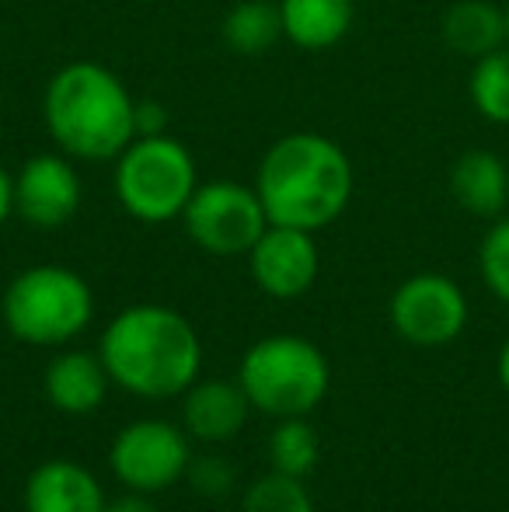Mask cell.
<instances>
[{
  "label": "cell",
  "instance_id": "cell-17",
  "mask_svg": "<svg viewBox=\"0 0 509 512\" xmlns=\"http://www.w3.org/2000/svg\"><path fill=\"white\" fill-rule=\"evenodd\" d=\"M440 35L450 53L482 60L506 46V11L492 0H457L440 21Z\"/></svg>",
  "mask_w": 509,
  "mask_h": 512
},
{
  "label": "cell",
  "instance_id": "cell-4",
  "mask_svg": "<svg viewBox=\"0 0 509 512\" xmlns=\"http://www.w3.org/2000/svg\"><path fill=\"white\" fill-rule=\"evenodd\" d=\"M238 384L262 415L304 418L328 398L332 366L311 338L269 335L241 356Z\"/></svg>",
  "mask_w": 509,
  "mask_h": 512
},
{
  "label": "cell",
  "instance_id": "cell-18",
  "mask_svg": "<svg viewBox=\"0 0 509 512\" xmlns=\"http://www.w3.org/2000/svg\"><path fill=\"white\" fill-rule=\"evenodd\" d=\"M220 39L227 42V49L241 56L269 53L283 39L279 4L276 0H241V4H234L227 18L220 21Z\"/></svg>",
  "mask_w": 509,
  "mask_h": 512
},
{
  "label": "cell",
  "instance_id": "cell-5",
  "mask_svg": "<svg viewBox=\"0 0 509 512\" xmlns=\"http://www.w3.org/2000/svg\"><path fill=\"white\" fill-rule=\"evenodd\" d=\"M4 328L25 345H67L95 317V293L67 265H32L7 283L0 297Z\"/></svg>",
  "mask_w": 509,
  "mask_h": 512
},
{
  "label": "cell",
  "instance_id": "cell-25",
  "mask_svg": "<svg viewBox=\"0 0 509 512\" xmlns=\"http://www.w3.org/2000/svg\"><path fill=\"white\" fill-rule=\"evenodd\" d=\"M105 512H161V509L150 502V495L126 492V495H119V499H112L109 506H105Z\"/></svg>",
  "mask_w": 509,
  "mask_h": 512
},
{
  "label": "cell",
  "instance_id": "cell-19",
  "mask_svg": "<svg viewBox=\"0 0 509 512\" xmlns=\"http://www.w3.org/2000/svg\"><path fill=\"white\" fill-rule=\"evenodd\" d=\"M471 108L492 126H509V42L496 53L475 60L468 77Z\"/></svg>",
  "mask_w": 509,
  "mask_h": 512
},
{
  "label": "cell",
  "instance_id": "cell-7",
  "mask_svg": "<svg viewBox=\"0 0 509 512\" xmlns=\"http://www.w3.org/2000/svg\"><path fill=\"white\" fill-rule=\"evenodd\" d=\"M182 227L206 255L234 258L255 248V241L269 227V216L255 185L220 178V182H199L182 213Z\"/></svg>",
  "mask_w": 509,
  "mask_h": 512
},
{
  "label": "cell",
  "instance_id": "cell-24",
  "mask_svg": "<svg viewBox=\"0 0 509 512\" xmlns=\"http://www.w3.org/2000/svg\"><path fill=\"white\" fill-rule=\"evenodd\" d=\"M168 133V112L161 102H136V136Z\"/></svg>",
  "mask_w": 509,
  "mask_h": 512
},
{
  "label": "cell",
  "instance_id": "cell-20",
  "mask_svg": "<svg viewBox=\"0 0 509 512\" xmlns=\"http://www.w3.org/2000/svg\"><path fill=\"white\" fill-rule=\"evenodd\" d=\"M269 464L272 471L307 478L318 464V432L304 418H279V425L269 436Z\"/></svg>",
  "mask_w": 509,
  "mask_h": 512
},
{
  "label": "cell",
  "instance_id": "cell-13",
  "mask_svg": "<svg viewBox=\"0 0 509 512\" xmlns=\"http://www.w3.org/2000/svg\"><path fill=\"white\" fill-rule=\"evenodd\" d=\"M245 387L238 380H196L182 394V425L199 443H231L248 425Z\"/></svg>",
  "mask_w": 509,
  "mask_h": 512
},
{
  "label": "cell",
  "instance_id": "cell-8",
  "mask_svg": "<svg viewBox=\"0 0 509 512\" xmlns=\"http://www.w3.org/2000/svg\"><path fill=\"white\" fill-rule=\"evenodd\" d=\"M109 467L129 492L154 495L178 485L192 467V436L164 418H136L109 446Z\"/></svg>",
  "mask_w": 509,
  "mask_h": 512
},
{
  "label": "cell",
  "instance_id": "cell-9",
  "mask_svg": "<svg viewBox=\"0 0 509 512\" xmlns=\"http://www.w3.org/2000/svg\"><path fill=\"white\" fill-rule=\"evenodd\" d=\"M391 328L419 349H440L450 345L468 328V297L450 276L440 272H419L405 279L391 297Z\"/></svg>",
  "mask_w": 509,
  "mask_h": 512
},
{
  "label": "cell",
  "instance_id": "cell-11",
  "mask_svg": "<svg viewBox=\"0 0 509 512\" xmlns=\"http://www.w3.org/2000/svg\"><path fill=\"white\" fill-rule=\"evenodd\" d=\"M255 286L272 300H297L318 279V244L311 230L269 223L248 251Z\"/></svg>",
  "mask_w": 509,
  "mask_h": 512
},
{
  "label": "cell",
  "instance_id": "cell-21",
  "mask_svg": "<svg viewBox=\"0 0 509 512\" xmlns=\"http://www.w3.org/2000/svg\"><path fill=\"white\" fill-rule=\"evenodd\" d=\"M241 512H314V502L304 488V478L269 471L245 492Z\"/></svg>",
  "mask_w": 509,
  "mask_h": 512
},
{
  "label": "cell",
  "instance_id": "cell-16",
  "mask_svg": "<svg viewBox=\"0 0 509 512\" xmlns=\"http://www.w3.org/2000/svg\"><path fill=\"white\" fill-rule=\"evenodd\" d=\"M283 39L307 53L339 46L356 21V0H276Z\"/></svg>",
  "mask_w": 509,
  "mask_h": 512
},
{
  "label": "cell",
  "instance_id": "cell-28",
  "mask_svg": "<svg viewBox=\"0 0 509 512\" xmlns=\"http://www.w3.org/2000/svg\"><path fill=\"white\" fill-rule=\"evenodd\" d=\"M503 11H506V42H509V0L503 4Z\"/></svg>",
  "mask_w": 509,
  "mask_h": 512
},
{
  "label": "cell",
  "instance_id": "cell-27",
  "mask_svg": "<svg viewBox=\"0 0 509 512\" xmlns=\"http://www.w3.org/2000/svg\"><path fill=\"white\" fill-rule=\"evenodd\" d=\"M496 373H499V384H503V391L509 394V342L503 345V352H499Z\"/></svg>",
  "mask_w": 509,
  "mask_h": 512
},
{
  "label": "cell",
  "instance_id": "cell-3",
  "mask_svg": "<svg viewBox=\"0 0 509 512\" xmlns=\"http://www.w3.org/2000/svg\"><path fill=\"white\" fill-rule=\"evenodd\" d=\"M42 122L56 150L74 161H116L136 140V98L105 63L74 60L49 77Z\"/></svg>",
  "mask_w": 509,
  "mask_h": 512
},
{
  "label": "cell",
  "instance_id": "cell-23",
  "mask_svg": "<svg viewBox=\"0 0 509 512\" xmlns=\"http://www.w3.org/2000/svg\"><path fill=\"white\" fill-rule=\"evenodd\" d=\"M189 478H192V485H196L203 495H224L227 488L234 485V471L227 467V460H220V457L192 460Z\"/></svg>",
  "mask_w": 509,
  "mask_h": 512
},
{
  "label": "cell",
  "instance_id": "cell-6",
  "mask_svg": "<svg viewBox=\"0 0 509 512\" xmlns=\"http://www.w3.org/2000/svg\"><path fill=\"white\" fill-rule=\"evenodd\" d=\"M112 164V189L119 206L150 227L182 220L192 192L199 189L196 157L171 133L136 136Z\"/></svg>",
  "mask_w": 509,
  "mask_h": 512
},
{
  "label": "cell",
  "instance_id": "cell-12",
  "mask_svg": "<svg viewBox=\"0 0 509 512\" xmlns=\"http://www.w3.org/2000/svg\"><path fill=\"white\" fill-rule=\"evenodd\" d=\"M25 512H105V488L77 460H46L25 481Z\"/></svg>",
  "mask_w": 509,
  "mask_h": 512
},
{
  "label": "cell",
  "instance_id": "cell-1",
  "mask_svg": "<svg viewBox=\"0 0 509 512\" xmlns=\"http://www.w3.org/2000/svg\"><path fill=\"white\" fill-rule=\"evenodd\" d=\"M112 384L147 401L185 394L203 370V342L185 314L161 304L119 310L98 338Z\"/></svg>",
  "mask_w": 509,
  "mask_h": 512
},
{
  "label": "cell",
  "instance_id": "cell-14",
  "mask_svg": "<svg viewBox=\"0 0 509 512\" xmlns=\"http://www.w3.org/2000/svg\"><path fill=\"white\" fill-rule=\"evenodd\" d=\"M109 387L112 377L98 352H60L42 373V394L63 415H95L109 398Z\"/></svg>",
  "mask_w": 509,
  "mask_h": 512
},
{
  "label": "cell",
  "instance_id": "cell-22",
  "mask_svg": "<svg viewBox=\"0 0 509 512\" xmlns=\"http://www.w3.org/2000/svg\"><path fill=\"white\" fill-rule=\"evenodd\" d=\"M478 272L496 300L509 304V216H496L478 244Z\"/></svg>",
  "mask_w": 509,
  "mask_h": 512
},
{
  "label": "cell",
  "instance_id": "cell-15",
  "mask_svg": "<svg viewBox=\"0 0 509 512\" xmlns=\"http://www.w3.org/2000/svg\"><path fill=\"white\" fill-rule=\"evenodd\" d=\"M450 196L471 216L496 220L509 206V168L496 150H464L450 168Z\"/></svg>",
  "mask_w": 509,
  "mask_h": 512
},
{
  "label": "cell",
  "instance_id": "cell-10",
  "mask_svg": "<svg viewBox=\"0 0 509 512\" xmlns=\"http://www.w3.org/2000/svg\"><path fill=\"white\" fill-rule=\"evenodd\" d=\"M84 203V182L77 161L63 150L35 154L14 175V216L35 230H60Z\"/></svg>",
  "mask_w": 509,
  "mask_h": 512
},
{
  "label": "cell",
  "instance_id": "cell-2",
  "mask_svg": "<svg viewBox=\"0 0 509 512\" xmlns=\"http://www.w3.org/2000/svg\"><path fill=\"white\" fill-rule=\"evenodd\" d=\"M356 189L349 154L325 133H286L262 154L255 192L269 223L297 230L332 227Z\"/></svg>",
  "mask_w": 509,
  "mask_h": 512
},
{
  "label": "cell",
  "instance_id": "cell-26",
  "mask_svg": "<svg viewBox=\"0 0 509 512\" xmlns=\"http://www.w3.org/2000/svg\"><path fill=\"white\" fill-rule=\"evenodd\" d=\"M14 216V175L0 164V227Z\"/></svg>",
  "mask_w": 509,
  "mask_h": 512
}]
</instances>
